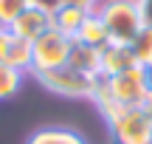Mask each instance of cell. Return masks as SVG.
<instances>
[{"label":"cell","instance_id":"cell-1","mask_svg":"<svg viewBox=\"0 0 152 144\" xmlns=\"http://www.w3.org/2000/svg\"><path fill=\"white\" fill-rule=\"evenodd\" d=\"M96 14L107 28L110 43L115 45H130L135 34L144 28V14L138 0H107L96 9Z\"/></svg>","mask_w":152,"mask_h":144},{"label":"cell","instance_id":"cell-2","mask_svg":"<svg viewBox=\"0 0 152 144\" xmlns=\"http://www.w3.org/2000/svg\"><path fill=\"white\" fill-rule=\"evenodd\" d=\"M102 79H104L107 93L113 96V102L118 107H141L152 90V73L138 65L115 73V76H102Z\"/></svg>","mask_w":152,"mask_h":144},{"label":"cell","instance_id":"cell-3","mask_svg":"<svg viewBox=\"0 0 152 144\" xmlns=\"http://www.w3.org/2000/svg\"><path fill=\"white\" fill-rule=\"evenodd\" d=\"M71 48H73V37L51 28L48 34H42L39 40L31 43V73L37 76V73H45V71L68 65Z\"/></svg>","mask_w":152,"mask_h":144},{"label":"cell","instance_id":"cell-4","mask_svg":"<svg viewBox=\"0 0 152 144\" xmlns=\"http://www.w3.org/2000/svg\"><path fill=\"white\" fill-rule=\"evenodd\" d=\"M113 144H149L152 122L147 119L144 107H121L113 119H107Z\"/></svg>","mask_w":152,"mask_h":144},{"label":"cell","instance_id":"cell-5","mask_svg":"<svg viewBox=\"0 0 152 144\" xmlns=\"http://www.w3.org/2000/svg\"><path fill=\"white\" fill-rule=\"evenodd\" d=\"M34 79H39L48 90H54V93H59V96H87V99H90L93 85H96L99 76L93 79V76L76 71L71 65H62V68H54V71L37 73Z\"/></svg>","mask_w":152,"mask_h":144},{"label":"cell","instance_id":"cell-6","mask_svg":"<svg viewBox=\"0 0 152 144\" xmlns=\"http://www.w3.org/2000/svg\"><path fill=\"white\" fill-rule=\"evenodd\" d=\"M51 28H54V11L39 9V6H26L23 14L11 23L9 31L17 34V37H23V40H28V43H34V40H39L42 34H48Z\"/></svg>","mask_w":152,"mask_h":144},{"label":"cell","instance_id":"cell-7","mask_svg":"<svg viewBox=\"0 0 152 144\" xmlns=\"http://www.w3.org/2000/svg\"><path fill=\"white\" fill-rule=\"evenodd\" d=\"M90 14H93V9H90V6L73 3V0H62V3L54 9V28L76 40L79 28L85 26V20H87Z\"/></svg>","mask_w":152,"mask_h":144},{"label":"cell","instance_id":"cell-8","mask_svg":"<svg viewBox=\"0 0 152 144\" xmlns=\"http://www.w3.org/2000/svg\"><path fill=\"white\" fill-rule=\"evenodd\" d=\"M0 62L9 65V68H17V71H23V73H31V43L17 37V34H11L9 28H6Z\"/></svg>","mask_w":152,"mask_h":144},{"label":"cell","instance_id":"cell-9","mask_svg":"<svg viewBox=\"0 0 152 144\" xmlns=\"http://www.w3.org/2000/svg\"><path fill=\"white\" fill-rule=\"evenodd\" d=\"M68 65L96 79V76H102V51L90 48V45H82V43H76V40H73V48H71V60H68Z\"/></svg>","mask_w":152,"mask_h":144},{"label":"cell","instance_id":"cell-10","mask_svg":"<svg viewBox=\"0 0 152 144\" xmlns=\"http://www.w3.org/2000/svg\"><path fill=\"white\" fill-rule=\"evenodd\" d=\"M130 68H135V60H132L127 45L110 43L107 48H102V76H115L121 71H130Z\"/></svg>","mask_w":152,"mask_h":144},{"label":"cell","instance_id":"cell-11","mask_svg":"<svg viewBox=\"0 0 152 144\" xmlns=\"http://www.w3.org/2000/svg\"><path fill=\"white\" fill-rule=\"evenodd\" d=\"M76 43H82V45H90V48H96V51H102V48H107V45H110L107 28H104V23L99 20L96 9H93V14L85 20V26L79 28V34H76Z\"/></svg>","mask_w":152,"mask_h":144},{"label":"cell","instance_id":"cell-12","mask_svg":"<svg viewBox=\"0 0 152 144\" xmlns=\"http://www.w3.org/2000/svg\"><path fill=\"white\" fill-rule=\"evenodd\" d=\"M26 144H87V139L82 133H76L71 127H42L31 136Z\"/></svg>","mask_w":152,"mask_h":144},{"label":"cell","instance_id":"cell-13","mask_svg":"<svg viewBox=\"0 0 152 144\" xmlns=\"http://www.w3.org/2000/svg\"><path fill=\"white\" fill-rule=\"evenodd\" d=\"M127 48H130V54H132V60H135V65L152 73V26H147V23H144V28L135 34V40H132Z\"/></svg>","mask_w":152,"mask_h":144},{"label":"cell","instance_id":"cell-14","mask_svg":"<svg viewBox=\"0 0 152 144\" xmlns=\"http://www.w3.org/2000/svg\"><path fill=\"white\" fill-rule=\"evenodd\" d=\"M23 76H26L23 71H17V68H9V65H3V62H0V102L9 99V96H14L17 90H20Z\"/></svg>","mask_w":152,"mask_h":144},{"label":"cell","instance_id":"cell-15","mask_svg":"<svg viewBox=\"0 0 152 144\" xmlns=\"http://www.w3.org/2000/svg\"><path fill=\"white\" fill-rule=\"evenodd\" d=\"M28 0H0V28H11V23L23 14Z\"/></svg>","mask_w":152,"mask_h":144},{"label":"cell","instance_id":"cell-16","mask_svg":"<svg viewBox=\"0 0 152 144\" xmlns=\"http://www.w3.org/2000/svg\"><path fill=\"white\" fill-rule=\"evenodd\" d=\"M138 6H141L144 23H147V26H152V0H138Z\"/></svg>","mask_w":152,"mask_h":144},{"label":"cell","instance_id":"cell-17","mask_svg":"<svg viewBox=\"0 0 152 144\" xmlns=\"http://www.w3.org/2000/svg\"><path fill=\"white\" fill-rule=\"evenodd\" d=\"M59 3L62 0H28V6H39V9H48V11H54Z\"/></svg>","mask_w":152,"mask_h":144},{"label":"cell","instance_id":"cell-18","mask_svg":"<svg viewBox=\"0 0 152 144\" xmlns=\"http://www.w3.org/2000/svg\"><path fill=\"white\" fill-rule=\"evenodd\" d=\"M144 113H147V119H149V122H152V90H149V96H147V99H144Z\"/></svg>","mask_w":152,"mask_h":144},{"label":"cell","instance_id":"cell-19","mask_svg":"<svg viewBox=\"0 0 152 144\" xmlns=\"http://www.w3.org/2000/svg\"><path fill=\"white\" fill-rule=\"evenodd\" d=\"M73 3H82V6H90V9H93V6H96V0H73Z\"/></svg>","mask_w":152,"mask_h":144},{"label":"cell","instance_id":"cell-20","mask_svg":"<svg viewBox=\"0 0 152 144\" xmlns=\"http://www.w3.org/2000/svg\"><path fill=\"white\" fill-rule=\"evenodd\" d=\"M3 40H6V28H0V54H3Z\"/></svg>","mask_w":152,"mask_h":144},{"label":"cell","instance_id":"cell-21","mask_svg":"<svg viewBox=\"0 0 152 144\" xmlns=\"http://www.w3.org/2000/svg\"><path fill=\"white\" fill-rule=\"evenodd\" d=\"M149 144H152V139H149Z\"/></svg>","mask_w":152,"mask_h":144}]
</instances>
